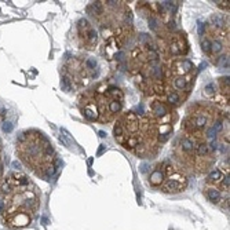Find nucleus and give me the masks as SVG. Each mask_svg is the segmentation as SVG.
I'll use <instances>...</instances> for the list:
<instances>
[{
  "label": "nucleus",
  "mask_w": 230,
  "mask_h": 230,
  "mask_svg": "<svg viewBox=\"0 0 230 230\" xmlns=\"http://www.w3.org/2000/svg\"><path fill=\"white\" fill-rule=\"evenodd\" d=\"M113 134L124 149L141 158L157 156L163 145L160 141V128L149 113L125 112L120 114Z\"/></svg>",
  "instance_id": "obj_3"
},
{
  "label": "nucleus",
  "mask_w": 230,
  "mask_h": 230,
  "mask_svg": "<svg viewBox=\"0 0 230 230\" xmlns=\"http://www.w3.org/2000/svg\"><path fill=\"white\" fill-rule=\"evenodd\" d=\"M200 36L202 51L213 65H216L222 57L229 55V25L215 26L208 22L201 29Z\"/></svg>",
  "instance_id": "obj_10"
},
{
  "label": "nucleus",
  "mask_w": 230,
  "mask_h": 230,
  "mask_svg": "<svg viewBox=\"0 0 230 230\" xmlns=\"http://www.w3.org/2000/svg\"><path fill=\"white\" fill-rule=\"evenodd\" d=\"M127 61L136 87L147 97H161L168 59L163 57L154 40L145 33L139 35L136 46L131 48Z\"/></svg>",
  "instance_id": "obj_2"
},
{
  "label": "nucleus",
  "mask_w": 230,
  "mask_h": 230,
  "mask_svg": "<svg viewBox=\"0 0 230 230\" xmlns=\"http://www.w3.org/2000/svg\"><path fill=\"white\" fill-rule=\"evenodd\" d=\"M105 147H106V146H103V145H101V147H99V152H98V156H99V154H102V152H103V150H105Z\"/></svg>",
  "instance_id": "obj_18"
},
{
  "label": "nucleus",
  "mask_w": 230,
  "mask_h": 230,
  "mask_svg": "<svg viewBox=\"0 0 230 230\" xmlns=\"http://www.w3.org/2000/svg\"><path fill=\"white\" fill-rule=\"evenodd\" d=\"M76 35H77L79 44H80L81 48L92 50L97 46L98 32L87 18H81V20L77 21V24H76Z\"/></svg>",
  "instance_id": "obj_12"
},
{
  "label": "nucleus",
  "mask_w": 230,
  "mask_h": 230,
  "mask_svg": "<svg viewBox=\"0 0 230 230\" xmlns=\"http://www.w3.org/2000/svg\"><path fill=\"white\" fill-rule=\"evenodd\" d=\"M124 94L114 86H101L87 90L79 98V106L86 119L97 123H112L123 109Z\"/></svg>",
  "instance_id": "obj_5"
},
{
  "label": "nucleus",
  "mask_w": 230,
  "mask_h": 230,
  "mask_svg": "<svg viewBox=\"0 0 230 230\" xmlns=\"http://www.w3.org/2000/svg\"><path fill=\"white\" fill-rule=\"evenodd\" d=\"M219 7H223L224 10H229V2H216Z\"/></svg>",
  "instance_id": "obj_16"
},
{
  "label": "nucleus",
  "mask_w": 230,
  "mask_h": 230,
  "mask_svg": "<svg viewBox=\"0 0 230 230\" xmlns=\"http://www.w3.org/2000/svg\"><path fill=\"white\" fill-rule=\"evenodd\" d=\"M215 92H216V87H215V84H213V83H210L208 86H205V88H204V94L205 95H208V97H213Z\"/></svg>",
  "instance_id": "obj_14"
},
{
  "label": "nucleus",
  "mask_w": 230,
  "mask_h": 230,
  "mask_svg": "<svg viewBox=\"0 0 230 230\" xmlns=\"http://www.w3.org/2000/svg\"><path fill=\"white\" fill-rule=\"evenodd\" d=\"M3 157H2V141H0V182H2V179H3Z\"/></svg>",
  "instance_id": "obj_15"
},
{
  "label": "nucleus",
  "mask_w": 230,
  "mask_h": 230,
  "mask_svg": "<svg viewBox=\"0 0 230 230\" xmlns=\"http://www.w3.org/2000/svg\"><path fill=\"white\" fill-rule=\"evenodd\" d=\"M99 135L102 136V138H103V136H106V135H105V132H103V131H101V132H99Z\"/></svg>",
  "instance_id": "obj_19"
},
{
  "label": "nucleus",
  "mask_w": 230,
  "mask_h": 230,
  "mask_svg": "<svg viewBox=\"0 0 230 230\" xmlns=\"http://www.w3.org/2000/svg\"><path fill=\"white\" fill-rule=\"evenodd\" d=\"M11 124L10 123H4V127H3V130H4V132H10L11 131Z\"/></svg>",
  "instance_id": "obj_17"
},
{
  "label": "nucleus",
  "mask_w": 230,
  "mask_h": 230,
  "mask_svg": "<svg viewBox=\"0 0 230 230\" xmlns=\"http://www.w3.org/2000/svg\"><path fill=\"white\" fill-rule=\"evenodd\" d=\"M40 190L24 172H11L0 182V221L9 229H22L35 221Z\"/></svg>",
  "instance_id": "obj_1"
},
{
  "label": "nucleus",
  "mask_w": 230,
  "mask_h": 230,
  "mask_svg": "<svg viewBox=\"0 0 230 230\" xmlns=\"http://www.w3.org/2000/svg\"><path fill=\"white\" fill-rule=\"evenodd\" d=\"M147 182L152 187L158 189L163 193L176 194L186 189L187 175L176 164L165 160L153 167L147 178Z\"/></svg>",
  "instance_id": "obj_9"
},
{
  "label": "nucleus",
  "mask_w": 230,
  "mask_h": 230,
  "mask_svg": "<svg viewBox=\"0 0 230 230\" xmlns=\"http://www.w3.org/2000/svg\"><path fill=\"white\" fill-rule=\"evenodd\" d=\"M227 174H229V172H227ZM224 175H226V174H223V172H222V169L215 168V169H212V171L208 174L205 183H218V182H221V180L223 179Z\"/></svg>",
  "instance_id": "obj_13"
},
{
  "label": "nucleus",
  "mask_w": 230,
  "mask_h": 230,
  "mask_svg": "<svg viewBox=\"0 0 230 230\" xmlns=\"http://www.w3.org/2000/svg\"><path fill=\"white\" fill-rule=\"evenodd\" d=\"M88 79L92 77L87 70L84 59H80L77 57L65 59L61 77V87L64 91L69 92L73 88H81L88 81Z\"/></svg>",
  "instance_id": "obj_11"
},
{
  "label": "nucleus",
  "mask_w": 230,
  "mask_h": 230,
  "mask_svg": "<svg viewBox=\"0 0 230 230\" xmlns=\"http://www.w3.org/2000/svg\"><path fill=\"white\" fill-rule=\"evenodd\" d=\"M17 154L37 178L50 180L58 169V158L50 139L39 130H25L17 136Z\"/></svg>",
  "instance_id": "obj_4"
},
{
  "label": "nucleus",
  "mask_w": 230,
  "mask_h": 230,
  "mask_svg": "<svg viewBox=\"0 0 230 230\" xmlns=\"http://www.w3.org/2000/svg\"><path fill=\"white\" fill-rule=\"evenodd\" d=\"M196 79V66L187 58L168 59L164 76L161 101L172 108L179 106L190 95Z\"/></svg>",
  "instance_id": "obj_6"
},
{
  "label": "nucleus",
  "mask_w": 230,
  "mask_h": 230,
  "mask_svg": "<svg viewBox=\"0 0 230 230\" xmlns=\"http://www.w3.org/2000/svg\"><path fill=\"white\" fill-rule=\"evenodd\" d=\"M221 119L218 108L210 102H197L191 105L182 121V132L190 136L205 138L211 147L216 152V134L215 123Z\"/></svg>",
  "instance_id": "obj_7"
},
{
  "label": "nucleus",
  "mask_w": 230,
  "mask_h": 230,
  "mask_svg": "<svg viewBox=\"0 0 230 230\" xmlns=\"http://www.w3.org/2000/svg\"><path fill=\"white\" fill-rule=\"evenodd\" d=\"M87 13L94 18L103 32L108 29L112 33L119 28L132 25V13L125 2H94L87 7Z\"/></svg>",
  "instance_id": "obj_8"
}]
</instances>
